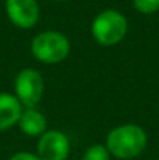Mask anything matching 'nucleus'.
<instances>
[{
	"label": "nucleus",
	"instance_id": "nucleus-7",
	"mask_svg": "<svg viewBox=\"0 0 159 160\" xmlns=\"http://www.w3.org/2000/svg\"><path fill=\"white\" fill-rule=\"evenodd\" d=\"M24 109L16 95L2 92L0 93V132L11 129L19 123Z\"/></svg>",
	"mask_w": 159,
	"mask_h": 160
},
{
	"label": "nucleus",
	"instance_id": "nucleus-10",
	"mask_svg": "<svg viewBox=\"0 0 159 160\" xmlns=\"http://www.w3.org/2000/svg\"><path fill=\"white\" fill-rule=\"evenodd\" d=\"M133 6L140 14H155L159 11V0H133Z\"/></svg>",
	"mask_w": 159,
	"mask_h": 160
},
{
	"label": "nucleus",
	"instance_id": "nucleus-6",
	"mask_svg": "<svg viewBox=\"0 0 159 160\" xmlns=\"http://www.w3.org/2000/svg\"><path fill=\"white\" fill-rule=\"evenodd\" d=\"M70 152V140L69 137L58 131H45L38 142V156L41 160H66Z\"/></svg>",
	"mask_w": 159,
	"mask_h": 160
},
{
	"label": "nucleus",
	"instance_id": "nucleus-3",
	"mask_svg": "<svg viewBox=\"0 0 159 160\" xmlns=\"http://www.w3.org/2000/svg\"><path fill=\"white\" fill-rule=\"evenodd\" d=\"M70 41L59 31H42L31 41V53L44 64H59L70 54Z\"/></svg>",
	"mask_w": 159,
	"mask_h": 160
},
{
	"label": "nucleus",
	"instance_id": "nucleus-4",
	"mask_svg": "<svg viewBox=\"0 0 159 160\" xmlns=\"http://www.w3.org/2000/svg\"><path fill=\"white\" fill-rule=\"evenodd\" d=\"M16 97L25 107H36L44 95V78L36 68H24L14 81Z\"/></svg>",
	"mask_w": 159,
	"mask_h": 160
},
{
	"label": "nucleus",
	"instance_id": "nucleus-2",
	"mask_svg": "<svg viewBox=\"0 0 159 160\" xmlns=\"http://www.w3.org/2000/svg\"><path fill=\"white\" fill-rule=\"evenodd\" d=\"M91 33L94 41L103 47L117 45L128 33V19L117 9H105L92 20Z\"/></svg>",
	"mask_w": 159,
	"mask_h": 160
},
{
	"label": "nucleus",
	"instance_id": "nucleus-9",
	"mask_svg": "<svg viewBox=\"0 0 159 160\" xmlns=\"http://www.w3.org/2000/svg\"><path fill=\"white\" fill-rule=\"evenodd\" d=\"M81 160H111V154L105 145H92L86 149Z\"/></svg>",
	"mask_w": 159,
	"mask_h": 160
},
{
	"label": "nucleus",
	"instance_id": "nucleus-1",
	"mask_svg": "<svg viewBox=\"0 0 159 160\" xmlns=\"http://www.w3.org/2000/svg\"><path fill=\"white\" fill-rule=\"evenodd\" d=\"M147 142L148 137L142 126L126 123L109 131L105 146L111 156L122 160H130L142 154V151L147 148Z\"/></svg>",
	"mask_w": 159,
	"mask_h": 160
},
{
	"label": "nucleus",
	"instance_id": "nucleus-11",
	"mask_svg": "<svg viewBox=\"0 0 159 160\" xmlns=\"http://www.w3.org/2000/svg\"><path fill=\"white\" fill-rule=\"evenodd\" d=\"M9 160H41V157L38 154H33L28 151H20V152H16L14 156H11Z\"/></svg>",
	"mask_w": 159,
	"mask_h": 160
},
{
	"label": "nucleus",
	"instance_id": "nucleus-5",
	"mask_svg": "<svg viewBox=\"0 0 159 160\" xmlns=\"http://www.w3.org/2000/svg\"><path fill=\"white\" fill-rule=\"evenodd\" d=\"M5 11L11 23L20 30L33 28L41 16L38 0H5Z\"/></svg>",
	"mask_w": 159,
	"mask_h": 160
},
{
	"label": "nucleus",
	"instance_id": "nucleus-8",
	"mask_svg": "<svg viewBox=\"0 0 159 160\" xmlns=\"http://www.w3.org/2000/svg\"><path fill=\"white\" fill-rule=\"evenodd\" d=\"M17 124L28 137H41L47 131V118L36 107H25Z\"/></svg>",
	"mask_w": 159,
	"mask_h": 160
}]
</instances>
